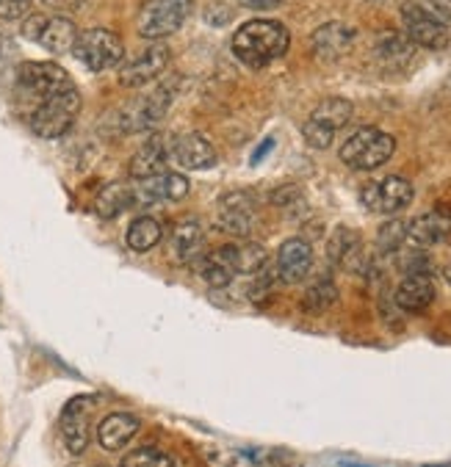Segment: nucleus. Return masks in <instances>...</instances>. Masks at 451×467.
Wrapping results in <instances>:
<instances>
[{
	"label": "nucleus",
	"instance_id": "1",
	"mask_svg": "<svg viewBox=\"0 0 451 467\" xmlns=\"http://www.w3.org/2000/svg\"><path fill=\"white\" fill-rule=\"evenodd\" d=\"M291 47V34L278 20H249L233 36V56L252 69H263L283 58Z\"/></svg>",
	"mask_w": 451,
	"mask_h": 467
},
{
	"label": "nucleus",
	"instance_id": "2",
	"mask_svg": "<svg viewBox=\"0 0 451 467\" xmlns=\"http://www.w3.org/2000/svg\"><path fill=\"white\" fill-rule=\"evenodd\" d=\"M402 26H404V36L415 47H426V50L448 47V17L443 9L426 4V0H407V4H402Z\"/></svg>",
	"mask_w": 451,
	"mask_h": 467
},
{
	"label": "nucleus",
	"instance_id": "3",
	"mask_svg": "<svg viewBox=\"0 0 451 467\" xmlns=\"http://www.w3.org/2000/svg\"><path fill=\"white\" fill-rule=\"evenodd\" d=\"M393 150H396V139L391 133H385L380 128H360L343 141L341 161L349 169L372 171V169H380L383 163H388Z\"/></svg>",
	"mask_w": 451,
	"mask_h": 467
},
{
	"label": "nucleus",
	"instance_id": "4",
	"mask_svg": "<svg viewBox=\"0 0 451 467\" xmlns=\"http://www.w3.org/2000/svg\"><path fill=\"white\" fill-rule=\"evenodd\" d=\"M72 56L89 72H109L125 61V45L109 28H89V31L78 34V39L72 45Z\"/></svg>",
	"mask_w": 451,
	"mask_h": 467
},
{
	"label": "nucleus",
	"instance_id": "5",
	"mask_svg": "<svg viewBox=\"0 0 451 467\" xmlns=\"http://www.w3.org/2000/svg\"><path fill=\"white\" fill-rule=\"evenodd\" d=\"M192 12H194V0H147L136 20L139 36L166 39L184 28Z\"/></svg>",
	"mask_w": 451,
	"mask_h": 467
},
{
	"label": "nucleus",
	"instance_id": "6",
	"mask_svg": "<svg viewBox=\"0 0 451 467\" xmlns=\"http://www.w3.org/2000/svg\"><path fill=\"white\" fill-rule=\"evenodd\" d=\"M78 114H80V95L78 88H69L64 95L39 100V106L31 114V130L39 139H58L72 128Z\"/></svg>",
	"mask_w": 451,
	"mask_h": 467
},
{
	"label": "nucleus",
	"instance_id": "7",
	"mask_svg": "<svg viewBox=\"0 0 451 467\" xmlns=\"http://www.w3.org/2000/svg\"><path fill=\"white\" fill-rule=\"evenodd\" d=\"M23 36L37 42L53 56L72 53V45L78 39V28L72 20L58 15H28L23 20Z\"/></svg>",
	"mask_w": 451,
	"mask_h": 467
},
{
	"label": "nucleus",
	"instance_id": "8",
	"mask_svg": "<svg viewBox=\"0 0 451 467\" xmlns=\"http://www.w3.org/2000/svg\"><path fill=\"white\" fill-rule=\"evenodd\" d=\"M17 83L23 91H28L37 100H47L56 95H64V91L75 88L72 78L64 67L53 64V61H28L20 64L17 69Z\"/></svg>",
	"mask_w": 451,
	"mask_h": 467
},
{
	"label": "nucleus",
	"instance_id": "9",
	"mask_svg": "<svg viewBox=\"0 0 451 467\" xmlns=\"http://www.w3.org/2000/svg\"><path fill=\"white\" fill-rule=\"evenodd\" d=\"M415 192L413 182L404 177H385L380 182H369L363 192H360V202L366 205L369 213H380V216H393L399 211H404L413 202Z\"/></svg>",
	"mask_w": 451,
	"mask_h": 467
},
{
	"label": "nucleus",
	"instance_id": "10",
	"mask_svg": "<svg viewBox=\"0 0 451 467\" xmlns=\"http://www.w3.org/2000/svg\"><path fill=\"white\" fill-rule=\"evenodd\" d=\"M189 197V180L177 171H161L133 182V205L150 208L161 202H180Z\"/></svg>",
	"mask_w": 451,
	"mask_h": 467
},
{
	"label": "nucleus",
	"instance_id": "11",
	"mask_svg": "<svg viewBox=\"0 0 451 467\" xmlns=\"http://www.w3.org/2000/svg\"><path fill=\"white\" fill-rule=\"evenodd\" d=\"M172 100H174V91L169 86H161V88L150 91L147 98L131 103L122 111V130L125 133H133V130H150V128H155L169 114Z\"/></svg>",
	"mask_w": 451,
	"mask_h": 467
},
{
	"label": "nucleus",
	"instance_id": "12",
	"mask_svg": "<svg viewBox=\"0 0 451 467\" xmlns=\"http://www.w3.org/2000/svg\"><path fill=\"white\" fill-rule=\"evenodd\" d=\"M169 64V47L166 45H152L147 50H142L139 56L128 58L120 64V83L128 88L144 86L150 80H155Z\"/></svg>",
	"mask_w": 451,
	"mask_h": 467
},
{
	"label": "nucleus",
	"instance_id": "13",
	"mask_svg": "<svg viewBox=\"0 0 451 467\" xmlns=\"http://www.w3.org/2000/svg\"><path fill=\"white\" fill-rule=\"evenodd\" d=\"M92 396H78L61 412V440L72 456L83 453L89 445V412H92Z\"/></svg>",
	"mask_w": 451,
	"mask_h": 467
},
{
	"label": "nucleus",
	"instance_id": "14",
	"mask_svg": "<svg viewBox=\"0 0 451 467\" xmlns=\"http://www.w3.org/2000/svg\"><path fill=\"white\" fill-rule=\"evenodd\" d=\"M219 230L227 235H249L255 227V200L244 192H230L219 200V213H216Z\"/></svg>",
	"mask_w": 451,
	"mask_h": 467
},
{
	"label": "nucleus",
	"instance_id": "15",
	"mask_svg": "<svg viewBox=\"0 0 451 467\" xmlns=\"http://www.w3.org/2000/svg\"><path fill=\"white\" fill-rule=\"evenodd\" d=\"M313 268V246L302 238H288L280 252H278V260H275V271L283 283L294 285V283H302V279L310 274Z\"/></svg>",
	"mask_w": 451,
	"mask_h": 467
},
{
	"label": "nucleus",
	"instance_id": "16",
	"mask_svg": "<svg viewBox=\"0 0 451 467\" xmlns=\"http://www.w3.org/2000/svg\"><path fill=\"white\" fill-rule=\"evenodd\" d=\"M169 158H172V136L155 133L131 158V177L133 180H144V177L161 174V171H166Z\"/></svg>",
	"mask_w": 451,
	"mask_h": 467
},
{
	"label": "nucleus",
	"instance_id": "17",
	"mask_svg": "<svg viewBox=\"0 0 451 467\" xmlns=\"http://www.w3.org/2000/svg\"><path fill=\"white\" fill-rule=\"evenodd\" d=\"M357 39V31L346 23H324L321 28L313 31L310 36V47L321 61H338L341 56H346L351 50Z\"/></svg>",
	"mask_w": 451,
	"mask_h": 467
},
{
	"label": "nucleus",
	"instance_id": "18",
	"mask_svg": "<svg viewBox=\"0 0 451 467\" xmlns=\"http://www.w3.org/2000/svg\"><path fill=\"white\" fill-rule=\"evenodd\" d=\"M172 158L184 169H211L216 163V152L203 133L172 136Z\"/></svg>",
	"mask_w": 451,
	"mask_h": 467
},
{
	"label": "nucleus",
	"instance_id": "19",
	"mask_svg": "<svg viewBox=\"0 0 451 467\" xmlns=\"http://www.w3.org/2000/svg\"><path fill=\"white\" fill-rule=\"evenodd\" d=\"M327 254L335 265L346 268V271H366L369 257L363 254V241H360V233L349 230V227H338L327 244Z\"/></svg>",
	"mask_w": 451,
	"mask_h": 467
},
{
	"label": "nucleus",
	"instance_id": "20",
	"mask_svg": "<svg viewBox=\"0 0 451 467\" xmlns=\"http://www.w3.org/2000/svg\"><path fill=\"white\" fill-rule=\"evenodd\" d=\"M205 230L197 219H186L172 230V254L177 263H197L205 254Z\"/></svg>",
	"mask_w": 451,
	"mask_h": 467
},
{
	"label": "nucleus",
	"instance_id": "21",
	"mask_svg": "<svg viewBox=\"0 0 451 467\" xmlns=\"http://www.w3.org/2000/svg\"><path fill=\"white\" fill-rule=\"evenodd\" d=\"M396 307L407 310V313H424L429 310V305L435 302V285L432 276L426 274H410L404 276L399 288H396Z\"/></svg>",
	"mask_w": 451,
	"mask_h": 467
},
{
	"label": "nucleus",
	"instance_id": "22",
	"mask_svg": "<svg viewBox=\"0 0 451 467\" xmlns=\"http://www.w3.org/2000/svg\"><path fill=\"white\" fill-rule=\"evenodd\" d=\"M139 418L131 412H111L103 418V423L98 426V442L106 451H122L136 434H139Z\"/></svg>",
	"mask_w": 451,
	"mask_h": 467
},
{
	"label": "nucleus",
	"instance_id": "23",
	"mask_svg": "<svg viewBox=\"0 0 451 467\" xmlns=\"http://www.w3.org/2000/svg\"><path fill=\"white\" fill-rule=\"evenodd\" d=\"M448 235H451V216H446V213H435V211L432 213H421V216H415L407 224V238L415 246H421V249L437 246Z\"/></svg>",
	"mask_w": 451,
	"mask_h": 467
},
{
	"label": "nucleus",
	"instance_id": "24",
	"mask_svg": "<svg viewBox=\"0 0 451 467\" xmlns=\"http://www.w3.org/2000/svg\"><path fill=\"white\" fill-rule=\"evenodd\" d=\"M374 56L380 58V64L391 67V69H399V67H407L415 56V45L399 34V31H383L374 42Z\"/></svg>",
	"mask_w": 451,
	"mask_h": 467
},
{
	"label": "nucleus",
	"instance_id": "25",
	"mask_svg": "<svg viewBox=\"0 0 451 467\" xmlns=\"http://www.w3.org/2000/svg\"><path fill=\"white\" fill-rule=\"evenodd\" d=\"M131 205H133V182H125V180L103 185L100 194L95 197V213L100 219H117Z\"/></svg>",
	"mask_w": 451,
	"mask_h": 467
},
{
	"label": "nucleus",
	"instance_id": "26",
	"mask_svg": "<svg viewBox=\"0 0 451 467\" xmlns=\"http://www.w3.org/2000/svg\"><path fill=\"white\" fill-rule=\"evenodd\" d=\"M194 265H197L200 276L214 288H227L233 283V276H236V268L230 263V254H227V244L214 249V252H205Z\"/></svg>",
	"mask_w": 451,
	"mask_h": 467
},
{
	"label": "nucleus",
	"instance_id": "27",
	"mask_svg": "<svg viewBox=\"0 0 451 467\" xmlns=\"http://www.w3.org/2000/svg\"><path fill=\"white\" fill-rule=\"evenodd\" d=\"M230 263L236 274H257L266 268V249L260 244L244 241V244H227Z\"/></svg>",
	"mask_w": 451,
	"mask_h": 467
},
{
	"label": "nucleus",
	"instance_id": "28",
	"mask_svg": "<svg viewBox=\"0 0 451 467\" xmlns=\"http://www.w3.org/2000/svg\"><path fill=\"white\" fill-rule=\"evenodd\" d=\"M351 114H354V109H351L349 100H343V98H327V100H321L316 106V111L310 114V119L338 133L351 119Z\"/></svg>",
	"mask_w": 451,
	"mask_h": 467
},
{
	"label": "nucleus",
	"instance_id": "29",
	"mask_svg": "<svg viewBox=\"0 0 451 467\" xmlns=\"http://www.w3.org/2000/svg\"><path fill=\"white\" fill-rule=\"evenodd\" d=\"M335 302H338V288H335V283H332V279H327V276H321V279H316V283L305 291V296H302V310L310 313V316H321V313H327Z\"/></svg>",
	"mask_w": 451,
	"mask_h": 467
},
{
	"label": "nucleus",
	"instance_id": "30",
	"mask_svg": "<svg viewBox=\"0 0 451 467\" xmlns=\"http://www.w3.org/2000/svg\"><path fill=\"white\" fill-rule=\"evenodd\" d=\"M161 235H163V230L152 216H139V219L131 222L125 238H128V246L133 252H150L152 246H158Z\"/></svg>",
	"mask_w": 451,
	"mask_h": 467
},
{
	"label": "nucleus",
	"instance_id": "31",
	"mask_svg": "<svg viewBox=\"0 0 451 467\" xmlns=\"http://www.w3.org/2000/svg\"><path fill=\"white\" fill-rule=\"evenodd\" d=\"M122 467H174V459L158 448H136L122 456Z\"/></svg>",
	"mask_w": 451,
	"mask_h": 467
},
{
	"label": "nucleus",
	"instance_id": "32",
	"mask_svg": "<svg viewBox=\"0 0 451 467\" xmlns=\"http://www.w3.org/2000/svg\"><path fill=\"white\" fill-rule=\"evenodd\" d=\"M404 238H407V224L402 219H391L377 233V249L383 254H393V252H399V246L404 244Z\"/></svg>",
	"mask_w": 451,
	"mask_h": 467
},
{
	"label": "nucleus",
	"instance_id": "33",
	"mask_svg": "<svg viewBox=\"0 0 451 467\" xmlns=\"http://www.w3.org/2000/svg\"><path fill=\"white\" fill-rule=\"evenodd\" d=\"M302 136H305V141H308L313 150H327V147L335 141V130H330V128H324V125H319V122H313V119H308V122L302 125Z\"/></svg>",
	"mask_w": 451,
	"mask_h": 467
},
{
	"label": "nucleus",
	"instance_id": "34",
	"mask_svg": "<svg viewBox=\"0 0 451 467\" xmlns=\"http://www.w3.org/2000/svg\"><path fill=\"white\" fill-rule=\"evenodd\" d=\"M31 15V0H0V20H26Z\"/></svg>",
	"mask_w": 451,
	"mask_h": 467
},
{
	"label": "nucleus",
	"instance_id": "35",
	"mask_svg": "<svg viewBox=\"0 0 451 467\" xmlns=\"http://www.w3.org/2000/svg\"><path fill=\"white\" fill-rule=\"evenodd\" d=\"M402 271H404V276H410V274H426V276H432V260L424 252H410V254L402 257Z\"/></svg>",
	"mask_w": 451,
	"mask_h": 467
},
{
	"label": "nucleus",
	"instance_id": "36",
	"mask_svg": "<svg viewBox=\"0 0 451 467\" xmlns=\"http://www.w3.org/2000/svg\"><path fill=\"white\" fill-rule=\"evenodd\" d=\"M272 202L278 205V208H291L294 202H302V192L297 189V185H286V189H278L275 194H272Z\"/></svg>",
	"mask_w": 451,
	"mask_h": 467
},
{
	"label": "nucleus",
	"instance_id": "37",
	"mask_svg": "<svg viewBox=\"0 0 451 467\" xmlns=\"http://www.w3.org/2000/svg\"><path fill=\"white\" fill-rule=\"evenodd\" d=\"M238 4L252 9V12H272L283 4V0H238Z\"/></svg>",
	"mask_w": 451,
	"mask_h": 467
},
{
	"label": "nucleus",
	"instance_id": "38",
	"mask_svg": "<svg viewBox=\"0 0 451 467\" xmlns=\"http://www.w3.org/2000/svg\"><path fill=\"white\" fill-rule=\"evenodd\" d=\"M272 150H275V139H272V136H268V139H263V141H260V147H257V150L252 152V163H260V161H263V158H266L268 152H272Z\"/></svg>",
	"mask_w": 451,
	"mask_h": 467
},
{
	"label": "nucleus",
	"instance_id": "39",
	"mask_svg": "<svg viewBox=\"0 0 451 467\" xmlns=\"http://www.w3.org/2000/svg\"><path fill=\"white\" fill-rule=\"evenodd\" d=\"M45 6H50V9H69L75 0H42Z\"/></svg>",
	"mask_w": 451,
	"mask_h": 467
},
{
	"label": "nucleus",
	"instance_id": "40",
	"mask_svg": "<svg viewBox=\"0 0 451 467\" xmlns=\"http://www.w3.org/2000/svg\"><path fill=\"white\" fill-rule=\"evenodd\" d=\"M443 274H446V279H448V283H451V265H446V271H443Z\"/></svg>",
	"mask_w": 451,
	"mask_h": 467
}]
</instances>
